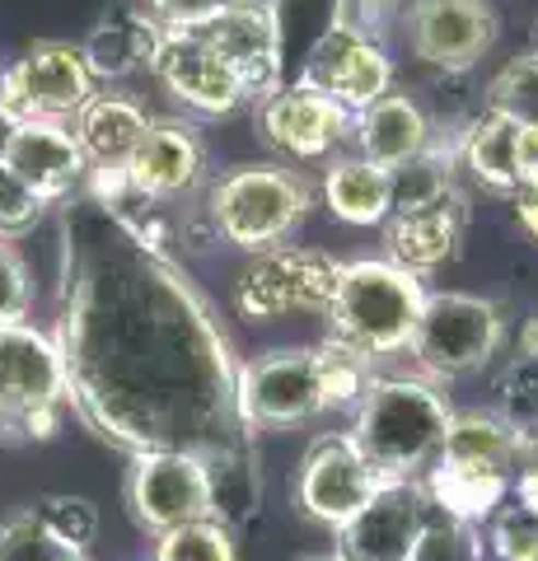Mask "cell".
I'll list each match as a JSON object with an SVG mask.
<instances>
[{
  "label": "cell",
  "instance_id": "6da1fadb",
  "mask_svg": "<svg viewBox=\"0 0 538 561\" xmlns=\"http://www.w3.org/2000/svg\"><path fill=\"white\" fill-rule=\"evenodd\" d=\"M57 351L66 402L123 454H193L211 519L244 529L263 511V468L239 408V365L206 295L160 243L90 192L61 216Z\"/></svg>",
  "mask_w": 538,
  "mask_h": 561
},
{
  "label": "cell",
  "instance_id": "7a4b0ae2",
  "mask_svg": "<svg viewBox=\"0 0 538 561\" xmlns=\"http://www.w3.org/2000/svg\"><path fill=\"white\" fill-rule=\"evenodd\" d=\"M449 416L455 408L431 379H370L346 435L379 482H422L440 454Z\"/></svg>",
  "mask_w": 538,
  "mask_h": 561
},
{
  "label": "cell",
  "instance_id": "3957f363",
  "mask_svg": "<svg viewBox=\"0 0 538 561\" xmlns=\"http://www.w3.org/2000/svg\"><path fill=\"white\" fill-rule=\"evenodd\" d=\"M426 286L422 276H412L408 267H398L389 257H360L342 262L337 290L328 300V342H337L346 351L366 360L398 356L412 342V328L422 319Z\"/></svg>",
  "mask_w": 538,
  "mask_h": 561
},
{
  "label": "cell",
  "instance_id": "277c9868",
  "mask_svg": "<svg viewBox=\"0 0 538 561\" xmlns=\"http://www.w3.org/2000/svg\"><path fill=\"white\" fill-rule=\"evenodd\" d=\"M468 234V197L449 179L445 154H422L403 169H393V206L385 220L389 262L408 267L412 276L440 272L455 262Z\"/></svg>",
  "mask_w": 538,
  "mask_h": 561
},
{
  "label": "cell",
  "instance_id": "5b68a950",
  "mask_svg": "<svg viewBox=\"0 0 538 561\" xmlns=\"http://www.w3.org/2000/svg\"><path fill=\"white\" fill-rule=\"evenodd\" d=\"M314 206V192L300 173L276 169V164H244L230 169L225 179L206 192V216L220 239L239 243L244 253H267L282 249Z\"/></svg>",
  "mask_w": 538,
  "mask_h": 561
},
{
  "label": "cell",
  "instance_id": "8992f818",
  "mask_svg": "<svg viewBox=\"0 0 538 561\" xmlns=\"http://www.w3.org/2000/svg\"><path fill=\"white\" fill-rule=\"evenodd\" d=\"M66 408L61 351L47 332L0 328V440H51Z\"/></svg>",
  "mask_w": 538,
  "mask_h": 561
},
{
  "label": "cell",
  "instance_id": "52a82bcc",
  "mask_svg": "<svg viewBox=\"0 0 538 561\" xmlns=\"http://www.w3.org/2000/svg\"><path fill=\"white\" fill-rule=\"evenodd\" d=\"M506 319L492 300L463 290H426L408 351L431 379H468L496 356Z\"/></svg>",
  "mask_w": 538,
  "mask_h": 561
},
{
  "label": "cell",
  "instance_id": "ba28073f",
  "mask_svg": "<svg viewBox=\"0 0 538 561\" xmlns=\"http://www.w3.org/2000/svg\"><path fill=\"white\" fill-rule=\"evenodd\" d=\"M94 76L84 66L80 47L43 38L33 43L14 66L0 70V117L10 122H66L80 117V108L90 103Z\"/></svg>",
  "mask_w": 538,
  "mask_h": 561
},
{
  "label": "cell",
  "instance_id": "9c48e42d",
  "mask_svg": "<svg viewBox=\"0 0 538 561\" xmlns=\"http://www.w3.org/2000/svg\"><path fill=\"white\" fill-rule=\"evenodd\" d=\"M337 272L342 262L333 253L282 243V249L253 253V262L234 280V305L244 319L257 323L286 319V313H323L337 290Z\"/></svg>",
  "mask_w": 538,
  "mask_h": 561
},
{
  "label": "cell",
  "instance_id": "30bf717a",
  "mask_svg": "<svg viewBox=\"0 0 538 561\" xmlns=\"http://www.w3.org/2000/svg\"><path fill=\"white\" fill-rule=\"evenodd\" d=\"M127 515L141 534H169L193 519H211V482L193 454H136L123 482Z\"/></svg>",
  "mask_w": 538,
  "mask_h": 561
},
{
  "label": "cell",
  "instance_id": "8fae6325",
  "mask_svg": "<svg viewBox=\"0 0 538 561\" xmlns=\"http://www.w3.org/2000/svg\"><path fill=\"white\" fill-rule=\"evenodd\" d=\"M300 80L314 84L319 94L342 103V108L356 117L360 108H370L375 99H385L393 90V61L379 38L333 20L314 38V47H309Z\"/></svg>",
  "mask_w": 538,
  "mask_h": 561
},
{
  "label": "cell",
  "instance_id": "7c38bea8",
  "mask_svg": "<svg viewBox=\"0 0 538 561\" xmlns=\"http://www.w3.org/2000/svg\"><path fill=\"white\" fill-rule=\"evenodd\" d=\"M239 408L257 431L305 426L328 412L319 383V351H272V356L239 365Z\"/></svg>",
  "mask_w": 538,
  "mask_h": 561
},
{
  "label": "cell",
  "instance_id": "4fadbf2b",
  "mask_svg": "<svg viewBox=\"0 0 538 561\" xmlns=\"http://www.w3.org/2000/svg\"><path fill=\"white\" fill-rule=\"evenodd\" d=\"M193 33L211 43L239 76L249 99H267L282 84V5L276 0H225Z\"/></svg>",
  "mask_w": 538,
  "mask_h": 561
},
{
  "label": "cell",
  "instance_id": "5bb4252c",
  "mask_svg": "<svg viewBox=\"0 0 538 561\" xmlns=\"http://www.w3.org/2000/svg\"><path fill=\"white\" fill-rule=\"evenodd\" d=\"M379 486L385 482H379L370 472V463L360 459L352 435H319V440L305 449L300 468H295L290 496L314 524H323V529L337 534Z\"/></svg>",
  "mask_w": 538,
  "mask_h": 561
},
{
  "label": "cell",
  "instance_id": "9a60e30c",
  "mask_svg": "<svg viewBox=\"0 0 538 561\" xmlns=\"http://www.w3.org/2000/svg\"><path fill=\"white\" fill-rule=\"evenodd\" d=\"M431 519V496L422 482H385L337 529L342 561H416Z\"/></svg>",
  "mask_w": 538,
  "mask_h": 561
},
{
  "label": "cell",
  "instance_id": "2e32d148",
  "mask_svg": "<svg viewBox=\"0 0 538 561\" xmlns=\"http://www.w3.org/2000/svg\"><path fill=\"white\" fill-rule=\"evenodd\" d=\"M403 24L416 61L445 76L473 70L496 43V10L488 0H412Z\"/></svg>",
  "mask_w": 538,
  "mask_h": 561
},
{
  "label": "cell",
  "instance_id": "e0dca14e",
  "mask_svg": "<svg viewBox=\"0 0 538 561\" xmlns=\"http://www.w3.org/2000/svg\"><path fill=\"white\" fill-rule=\"evenodd\" d=\"M150 70L160 76L164 90L193 113L225 117V113H234L239 103H249L244 84H239L230 61H225L220 51L193 28H164Z\"/></svg>",
  "mask_w": 538,
  "mask_h": 561
},
{
  "label": "cell",
  "instance_id": "ac0fdd59",
  "mask_svg": "<svg viewBox=\"0 0 538 561\" xmlns=\"http://www.w3.org/2000/svg\"><path fill=\"white\" fill-rule=\"evenodd\" d=\"M0 164L47 206L71 202L80 183L90 179V160L66 122H14L0 146Z\"/></svg>",
  "mask_w": 538,
  "mask_h": 561
},
{
  "label": "cell",
  "instance_id": "d6986e66",
  "mask_svg": "<svg viewBox=\"0 0 538 561\" xmlns=\"http://www.w3.org/2000/svg\"><path fill=\"white\" fill-rule=\"evenodd\" d=\"M257 127H263L267 146H276L286 160H323L352 131V113L319 94L314 84L282 80L267 99H257Z\"/></svg>",
  "mask_w": 538,
  "mask_h": 561
},
{
  "label": "cell",
  "instance_id": "ffe728a7",
  "mask_svg": "<svg viewBox=\"0 0 538 561\" xmlns=\"http://www.w3.org/2000/svg\"><path fill=\"white\" fill-rule=\"evenodd\" d=\"M127 183L141 197L173 206L183 197H193L206 179V146L193 122L183 117H154L150 131L141 136V146L127 160Z\"/></svg>",
  "mask_w": 538,
  "mask_h": 561
},
{
  "label": "cell",
  "instance_id": "44dd1931",
  "mask_svg": "<svg viewBox=\"0 0 538 561\" xmlns=\"http://www.w3.org/2000/svg\"><path fill=\"white\" fill-rule=\"evenodd\" d=\"M352 131H356L360 160H370L389 173L436 150V127H431L426 108L412 94H398V90L375 99L370 108H360L352 117Z\"/></svg>",
  "mask_w": 538,
  "mask_h": 561
},
{
  "label": "cell",
  "instance_id": "7402d4cb",
  "mask_svg": "<svg viewBox=\"0 0 538 561\" xmlns=\"http://www.w3.org/2000/svg\"><path fill=\"white\" fill-rule=\"evenodd\" d=\"M164 28L150 20L141 5H113L103 10V20L84 33L80 57L90 66L94 80H127L141 66L154 61V47H160Z\"/></svg>",
  "mask_w": 538,
  "mask_h": 561
},
{
  "label": "cell",
  "instance_id": "603a6c76",
  "mask_svg": "<svg viewBox=\"0 0 538 561\" xmlns=\"http://www.w3.org/2000/svg\"><path fill=\"white\" fill-rule=\"evenodd\" d=\"M515 435L501 412H455L445 426V440L436 463L440 468H459V472H482V478H506L515 482Z\"/></svg>",
  "mask_w": 538,
  "mask_h": 561
},
{
  "label": "cell",
  "instance_id": "cb8c5ba5",
  "mask_svg": "<svg viewBox=\"0 0 538 561\" xmlns=\"http://www.w3.org/2000/svg\"><path fill=\"white\" fill-rule=\"evenodd\" d=\"M150 122L154 117L146 113V103H136L131 94H94L76 117V140L90 169H127Z\"/></svg>",
  "mask_w": 538,
  "mask_h": 561
},
{
  "label": "cell",
  "instance_id": "d4e9b609",
  "mask_svg": "<svg viewBox=\"0 0 538 561\" xmlns=\"http://www.w3.org/2000/svg\"><path fill=\"white\" fill-rule=\"evenodd\" d=\"M459 160L488 192L515 197L519 192V127L501 113L473 117L459 140Z\"/></svg>",
  "mask_w": 538,
  "mask_h": 561
},
{
  "label": "cell",
  "instance_id": "484cf974",
  "mask_svg": "<svg viewBox=\"0 0 538 561\" xmlns=\"http://www.w3.org/2000/svg\"><path fill=\"white\" fill-rule=\"evenodd\" d=\"M323 202L346 225H385L393 206V173L360 154H346L323 173Z\"/></svg>",
  "mask_w": 538,
  "mask_h": 561
},
{
  "label": "cell",
  "instance_id": "4316f807",
  "mask_svg": "<svg viewBox=\"0 0 538 561\" xmlns=\"http://www.w3.org/2000/svg\"><path fill=\"white\" fill-rule=\"evenodd\" d=\"M496 412L511 426H529L538 421V323L525 328V342L511 356V365L496 379Z\"/></svg>",
  "mask_w": 538,
  "mask_h": 561
},
{
  "label": "cell",
  "instance_id": "83f0119b",
  "mask_svg": "<svg viewBox=\"0 0 538 561\" xmlns=\"http://www.w3.org/2000/svg\"><path fill=\"white\" fill-rule=\"evenodd\" d=\"M0 561H90V548L61 542L51 529H43V519L24 505V511L0 519Z\"/></svg>",
  "mask_w": 538,
  "mask_h": 561
},
{
  "label": "cell",
  "instance_id": "f1b7e54d",
  "mask_svg": "<svg viewBox=\"0 0 538 561\" xmlns=\"http://www.w3.org/2000/svg\"><path fill=\"white\" fill-rule=\"evenodd\" d=\"M488 113L511 117L515 127H538V51L511 57L488 84Z\"/></svg>",
  "mask_w": 538,
  "mask_h": 561
},
{
  "label": "cell",
  "instance_id": "f546056e",
  "mask_svg": "<svg viewBox=\"0 0 538 561\" xmlns=\"http://www.w3.org/2000/svg\"><path fill=\"white\" fill-rule=\"evenodd\" d=\"M482 538H488L496 561H538V505L511 491L482 524Z\"/></svg>",
  "mask_w": 538,
  "mask_h": 561
},
{
  "label": "cell",
  "instance_id": "4dcf8cb0",
  "mask_svg": "<svg viewBox=\"0 0 538 561\" xmlns=\"http://www.w3.org/2000/svg\"><path fill=\"white\" fill-rule=\"evenodd\" d=\"M154 561H239L234 534L216 519H193L154 542Z\"/></svg>",
  "mask_w": 538,
  "mask_h": 561
},
{
  "label": "cell",
  "instance_id": "1f68e13d",
  "mask_svg": "<svg viewBox=\"0 0 538 561\" xmlns=\"http://www.w3.org/2000/svg\"><path fill=\"white\" fill-rule=\"evenodd\" d=\"M370 360L356 356V351H346L337 342H323L319 346V383H323V402L328 412L337 408H356L360 398L370 389Z\"/></svg>",
  "mask_w": 538,
  "mask_h": 561
},
{
  "label": "cell",
  "instance_id": "d6a6232c",
  "mask_svg": "<svg viewBox=\"0 0 538 561\" xmlns=\"http://www.w3.org/2000/svg\"><path fill=\"white\" fill-rule=\"evenodd\" d=\"M28 511L38 515L43 529H51L61 542L90 548V542L99 538V511H94V501H84V496H66V491H51V496L33 501Z\"/></svg>",
  "mask_w": 538,
  "mask_h": 561
},
{
  "label": "cell",
  "instance_id": "836d02e7",
  "mask_svg": "<svg viewBox=\"0 0 538 561\" xmlns=\"http://www.w3.org/2000/svg\"><path fill=\"white\" fill-rule=\"evenodd\" d=\"M33 309V272L10 239H0V328L24 323Z\"/></svg>",
  "mask_w": 538,
  "mask_h": 561
},
{
  "label": "cell",
  "instance_id": "e575fe53",
  "mask_svg": "<svg viewBox=\"0 0 538 561\" xmlns=\"http://www.w3.org/2000/svg\"><path fill=\"white\" fill-rule=\"evenodd\" d=\"M43 197H33V192L14 179V173L0 164V239H20L28 234L33 225L43 220Z\"/></svg>",
  "mask_w": 538,
  "mask_h": 561
},
{
  "label": "cell",
  "instance_id": "d590c367",
  "mask_svg": "<svg viewBox=\"0 0 538 561\" xmlns=\"http://www.w3.org/2000/svg\"><path fill=\"white\" fill-rule=\"evenodd\" d=\"M225 5V0H146V14L160 28H197L202 20Z\"/></svg>",
  "mask_w": 538,
  "mask_h": 561
},
{
  "label": "cell",
  "instance_id": "8d00e7d4",
  "mask_svg": "<svg viewBox=\"0 0 538 561\" xmlns=\"http://www.w3.org/2000/svg\"><path fill=\"white\" fill-rule=\"evenodd\" d=\"M515 496H525L529 505H538V421L519 426L515 435V482H511Z\"/></svg>",
  "mask_w": 538,
  "mask_h": 561
},
{
  "label": "cell",
  "instance_id": "74e56055",
  "mask_svg": "<svg viewBox=\"0 0 538 561\" xmlns=\"http://www.w3.org/2000/svg\"><path fill=\"white\" fill-rule=\"evenodd\" d=\"M519 187H538V127H519Z\"/></svg>",
  "mask_w": 538,
  "mask_h": 561
},
{
  "label": "cell",
  "instance_id": "f35d334b",
  "mask_svg": "<svg viewBox=\"0 0 538 561\" xmlns=\"http://www.w3.org/2000/svg\"><path fill=\"white\" fill-rule=\"evenodd\" d=\"M511 202H515V216L525 225V234L538 243V187H519Z\"/></svg>",
  "mask_w": 538,
  "mask_h": 561
},
{
  "label": "cell",
  "instance_id": "ab89813d",
  "mask_svg": "<svg viewBox=\"0 0 538 561\" xmlns=\"http://www.w3.org/2000/svg\"><path fill=\"white\" fill-rule=\"evenodd\" d=\"M305 561H342L337 552H323V557H305Z\"/></svg>",
  "mask_w": 538,
  "mask_h": 561
},
{
  "label": "cell",
  "instance_id": "60d3db41",
  "mask_svg": "<svg viewBox=\"0 0 538 561\" xmlns=\"http://www.w3.org/2000/svg\"><path fill=\"white\" fill-rule=\"evenodd\" d=\"M534 51H538V33H534Z\"/></svg>",
  "mask_w": 538,
  "mask_h": 561
}]
</instances>
